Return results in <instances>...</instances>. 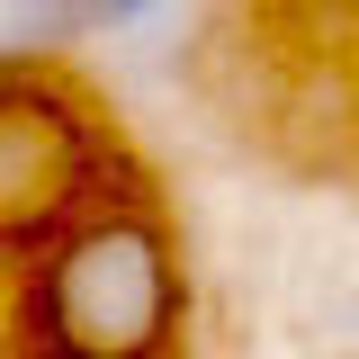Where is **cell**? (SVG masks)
I'll return each mask as SVG.
<instances>
[{
  "label": "cell",
  "instance_id": "cell-3",
  "mask_svg": "<svg viewBox=\"0 0 359 359\" xmlns=\"http://www.w3.org/2000/svg\"><path fill=\"white\" fill-rule=\"evenodd\" d=\"M81 0H0V72L18 63H45L63 45H81Z\"/></svg>",
  "mask_w": 359,
  "mask_h": 359
},
{
  "label": "cell",
  "instance_id": "cell-2",
  "mask_svg": "<svg viewBox=\"0 0 359 359\" xmlns=\"http://www.w3.org/2000/svg\"><path fill=\"white\" fill-rule=\"evenodd\" d=\"M99 189V126L72 90L0 72V243H54L72 216H90Z\"/></svg>",
  "mask_w": 359,
  "mask_h": 359
},
{
  "label": "cell",
  "instance_id": "cell-1",
  "mask_svg": "<svg viewBox=\"0 0 359 359\" xmlns=\"http://www.w3.org/2000/svg\"><path fill=\"white\" fill-rule=\"evenodd\" d=\"M189 314V269L153 207H90L36 261V323L45 359H162Z\"/></svg>",
  "mask_w": 359,
  "mask_h": 359
},
{
  "label": "cell",
  "instance_id": "cell-4",
  "mask_svg": "<svg viewBox=\"0 0 359 359\" xmlns=\"http://www.w3.org/2000/svg\"><path fill=\"white\" fill-rule=\"evenodd\" d=\"M171 0H81V27L90 36H135V27H153Z\"/></svg>",
  "mask_w": 359,
  "mask_h": 359
}]
</instances>
